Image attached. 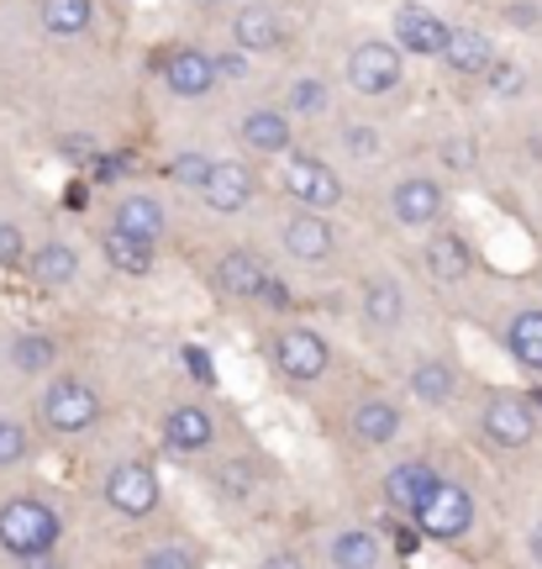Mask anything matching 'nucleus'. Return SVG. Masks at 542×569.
Here are the masks:
<instances>
[{
  "mask_svg": "<svg viewBox=\"0 0 542 569\" xmlns=\"http://www.w3.org/2000/svg\"><path fill=\"white\" fill-rule=\"evenodd\" d=\"M384 532L369 528V522H353V528H338L332 532V543H327V565L338 569H374L384 565Z\"/></svg>",
  "mask_w": 542,
  "mask_h": 569,
  "instance_id": "25",
  "label": "nucleus"
},
{
  "mask_svg": "<svg viewBox=\"0 0 542 569\" xmlns=\"http://www.w3.org/2000/svg\"><path fill=\"white\" fill-rule=\"evenodd\" d=\"M159 438L174 459H205L221 438L217 411L205 407V401H169V411H163V422H159Z\"/></svg>",
  "mask_w": 542,
  "mask_h": 569,
  "instance_id": "10",
  "label": "nucleus"
},
{
  "mask_svg": "<svg viewBox=\"0 0 542 569\" xmlns=\"http://www.w3.org/2000/svg\"><path fill=\"white\" fill-rule=\"evenodd\" d=\"M138 565L142 569H201L205 553L195 549V543H184V538H163V543H153V549H142Z\"/></svg>",
  "mask_w": 542,
  "mask_h": 569,
  "instance_id": "33",
  "label": "nucleus"
},
{
  "mask_svg": "<svg viewBox=\"0 0 542 569\" xmlns=\"http://www.w3.org/2000/svg\"><path fill=\"white\" fill-rule=\"evenodd\" d=\"M459 386H463L459 365H453V359H442V353H426V359H416V365H411V375H405V396H411L416 407H426V411L453 407Z\"/></svg>",
  "mask_w": 542,
  "mask_h": 569,
  "instance_id": "22",
  "label": "nucleus"
},
{
  "mask_svg": "<svg viewBox=\"0 0 542 569\" xmlns=\"http://www.w3.org/2000/svg\"><path fill=\"white\" fill-rule=\"evenodd\" d=\"M411 522H416V532H422L426 543H463L474 532V490L463 486V480L442 475L438 486L426 490V501L416 507Z\"/></svg>",
  "mask_w": 542,
  "mask_h": 569,
  "instance_id": "6",
  "label": "nucleus"
},
{
  "mask_svg": "<svg viewBox=\"0 0 542 569\" xmlns=\"http://www.w3.org/2000/svg\"><path fill=\"white\" fill-rule=\"evenodd\" d=\"M238 142L259 159H280L295 148V117L284 106H253L238 117Z\"/></svg>",
  "mask_w": 542,
  "mask_h": 569,
  "instance_id": "20",
  "label": "nucleus"
},
{
  "mask_svg": "<svg viewBox=\"0 0 542 569\" xmlns=\"http://www.w3.org/2000/svg\"><path fill=\"white\" fill-rule=\"evenodd\" d=\"M205 169H211V153H205V148H180V153H169V163H163V174L174 184H184V190H195V184L205 180Z\"/></svg>",
  "mask_w": 542,
  "mask_h": 569,
  "instance_id": "36",
  "label": "nucleus"
},
{
  "mask_svg": "<svg viewBox=\"0 0 542 569\" xmlns=\"http://www.w3.org/2000/svg\"><path fill=\"white\" fill-rule=\"evenodd\" d=\"M448 27L453 21H442L432 6L405 0V6H395V17H390V42L401 48L405 59H438L442 42H448Z\"/></svg>",
  "mask_w": 542,
  "mask_h": 569,
  "instance_id": "16",
  "label": "nucleus"
},
{
  "mask_svg": "<svg viewBox=\"0 0 542 569\" xmlns=\"http://www.w3.org/2000/svg\"><path fill=\"white\" fill-rule=\"evenodd\" d=\"M511 21H516V27H522V32H538V11H532V6H511Z\"/></svg>",
  "mask_w": 542,
  "mask_h": 569,
  "instance_id": "42",
  "label": "nucleus"
},
{
  "mask_svg": "<svg viewBox=\"0 0 542 569\" xmlns=\"http://www.w3.org/2000/svg\"><path fill=\"white\" fill-rule=\"evenodd\" d=\"M522 84H526L522 63L495 59V63H490V69H484V90H490V96H522Z\"/></svg>",
  "mask_w": 542,
  "mask_h": 569,
  "instance_id": "38",
  "label": "nucleus"
},
{
  "mask_svg": "<svg viewBox=\"0 0 542 569\" xmlns=\"http://www.w3.org/2000/svg\"><path fill=\"white\" fill-rule=\"evenodd\" d=\"M480 438L495 453H526L538 443V407L526 390H511V386H495L484 390L480 401Z\"/></svg>",
  "mask_w": 542,
  "mask_h": 569,
  "instance_id": "4",
  "label": "nucleus"
},
{
  "mask_svg": "<svg viewBox=\"0 0 542 569\" xmlns=\"http://www.w3.org/2000/svg\"><path fill=\"white\" fill-rule=\"evenodd\" d=\"M211 490H217L227 507H242V501H253V490H259V469H253V459H242V453L221 459V465L211 469Z\"/></svg>",
  "mask_w": 542,
  "mask_h": 569,
  "instance_id": "31",
  "label": "nucleus"
},
{
  "mask_svg": "<svg viewBox=\"0 0 542 569\" xmlns=\"http://www.w3.org/2000/svg\"><path fill=\"white\" fill-rule=\"evenodd\" d=\"M38 417L48 432H59V438H84V432H96L106 417V396L84 375H53L38 396Z\"/></svg>",
  "mask_w": 542,
  "mask_h": 569,
  "instance_id": "2",
  "label": "nucleus"
},
{
  "mask_svg": "<svg viewBox=\"0 0 542 569\" xmlns=\"http://www.w3.org/2000/svg\"><path fill=\"white\" fill-rule=\"evenodd\" d=\"M195 196H201L205 211H217V217H242V211H253L263 196V174L259 163L248 159H211L205 169V180L195 184Z\"/></svg>",
  "mask_w": 542,
  "mask_h": 569,
  "instance_id": "9",
  "label": "nucleus"
},
{
  "mask_svg": "<svg viewBox=\"0 0 542 569\" xmlns=\"http://www.w3.org/2000/svg\"><path fill=\"white\" fill-rule=\"evenodd\" d=\"M211 59H217L221 80H248V74H253V53H242V48H217Z\"/></svg>",
  "mask_w": 542,
  "mask_h": 569,
  "instance_id": "40",
  "label": "nucleus"
},
{
  "mask_svg": "<svg viewBox=\"0 0 542 569\" xmlns=\"http://www.w3.org/2000/svg\"><path fill=\"white\" fill-rule=\"evenodd\" d=\"M159 74H163V84H169V96H180V101H205V96L221 84L211 48H195V42L169 48L159 59Z\"/></svg>",
  "mask_w": 542,
  "mask_h": 569,
  "instance_id": "15",
  "label": "nucleus"
},
{
  "mask_svg": "<svg viewBox=\"0 0 542 569\" xmlns=\"http://www.w3.org/2000/svg\"><path fill=\"white\" fill-rule=\"evenodd\" d=\"M280 106L295 122H322V117H332V84H327L322 74H295V80L284 84Z\"/></svg>",
  "mask_w": 542,
  "mask_h": 569,
  "instance_id": "29",
  "label": "nucleus"
},
{
  "mask_svg": "<svg viewBox=\"0 0 542 569\" xmlns=\"http://www.w3.org/2000/svg\"><path fill=\"white\" fill-rule=\"evenodd\" d=\"M280 190L295 206H311V211H338L342 206V174L322 153H305V148H290L280 153Z\"/></svg>",
  "mask_w": 542,
  "mask_h": 569,
  "instance_id": "7",
  "label": "nucleus"
},
{
  "mask_svg": "<svg viewBox=\"0 0 542 569\" xmlns=\"http://www.w3.org/2000/svg\"><path fill=\"white\" fill-rule=\"evenodd\" d=\"M342 80H348L353 96L380 101V96H390V90H401L405 53L390 38H359L353 48H348V59H342Z\"/></svg>",
  "mask_w": 542,
  "mask_h": 569,
  "instance_id": "5",
  "label": "nucleus"
},
{
  "mask_svg": "<svg viewBox=\"0 0 542 569\" xmlns=\"http://www.w3.org/2000/svg\"><path fill=\"white\" fill-rule=\"evenodd\" d=\"M338 148H342V153H348L353 163H374V159L384 153V138H380V127H369V122H342Z\"/></svg>",
  "mask_w": 542,
  "mask_h": 569,
  "instance_id": "34",
  "label": "nucleus"
},
{
  "mask_svg": "<svg viewBox=\"0 0 542 569\" xmlns=\"http://www.w3.org/2000/svg\"><path fill=\"white\" fill-rule=\"evenodd\" d=\"M59 365V338H48V332H17L11 338V369L17 375H53Z\"/></svg>",
  "mask_w": 542,
  "mask_h": 569,
  "instance_id": "32",
  "label": "nucleus"
},
{
  "mask_svg": "<svg viewBox=\"0 0 542 569\" xmlns=\"http://www.w3.org/2000/svg\"><path fill=\"white\" fill-rule=\"evenodd\" d=\"M501 59L495 53V38L484 27H448V42H442L438 63L453 74V80H484V69Z\"/></svg>",
  "mask_w": 542,
  "mask_h": 569,
  "instance_id": "21",
  "label": "nucleus"
},
{
  "mask_svg": "<svg viewBox=\"0 0 542 569\" xmlns=\"http://www.w3.org/2000/svg\"><path fill=\"white\" fill-rule=\"evenodd\" d=\"M526 553H532V559H538V565H542V522H538V528H532V532H526Z\"/></svg>",
  "mask_w": 542,
  "mask_h": 569,
  "instance_id": "43",
  "label": "nucleus"
},
{
  "mask_svg": "<svg viewBox=\"0 0 542 569\" xmlns=\"http://www.w3.org/2000/svg\"><path fill=\"white\" fill-rule=\"evenodd\" d=\"M227 38H232V48H242V53L259 59V53H280L284 38H290V21H284L274 6H263V0H248V6L232 11Z\"/></svg>",
  "mask_w": 542,
  "mask_h": 569,
  "instance_id": "17",
  "label": "nucleus"
},
{
  "mask_svg": "<svg viewBox=\"0 0 542 569\" xmlns=\"http://www.w3.org/2000/svg\"><path fill=\"white\" fill-rule=\"evenodd\" d=\"M201 6H227V0H201Z\"/></svg>",
  "mask_w": 542,
  "mask_h": 569,
  "instance_id": "44",
  "label": "nucleus"
},
{
  "mask_svg": "<svg viewBox=\"0 0 542 569\" xmlns=\"http://www.w3.org/2000/svg\"><path fill=\"white\" fill-rule=\"evenodd\" d=\"M184 365H190V375H195V380H201V386H217V359H211V353H205V348H184Z\"/></svg>",
  "mask_w": 542,
  "mask_h": 569,
  "instance_id": "41",
  "label": "nucleus"
},
{
  "mask_svg": "<svg viewBox=\"0 0 542 569\" xmlns=\"http://www.w3.org/2000/svg\"><path fill=\"white\" fill-rule=\"evenodd\" d=\"M405 284L390 274V269H374V274H363L359 284V327L363 332H374V338H390V332H401L405 327Z\"/></svg>",
  "mask_w": 542,
  "mask_h": 569,
  "instance_id": "12",
  "label": "nucleus"
},
{
  "mask_svg": "<svg viewBox=\"0 0 542 569\" xmlns=\"http://www.w3.org/2000/svg\"><path fill=\"white\" fill-rule=\"evenodd\" d=\"M38 21L48 38H84L96 27V0H38Z\"/></svg>",
  "mask_w": 542,
  "mask_h": 569,
  "instance_id": "30",
  "label": "nucleus"
},
{
  "mask_svg": "<svg viewBox=\"0 0 542 569\" xmlns=\"http://www.w3.org/2000/svg\"><path fill=\"white\" fill-rule=\"evenodd\" d=\"M111 227L121 232H138L148 243H163V232H169V206L153 196V190H127L111 211Z\"/></svg>",
  "mask_w": 542,
  "mask_h": 569,
  "instance_id": "27",
  "label": "nucleus"
},
{
  "mask_svg": "<svg viewBox=\"0 0 542 569\" xmlns=\"http://www.w3.org/2000/svg\"><path fill=\"white\" fill-rule=\"evenodd\" d=\"M101 253L106 264L127 274V280H148L153 269H159V243H148L138 232H121V227H106L101 232Z\"/></svg>",
  "mask_w": 542,
  "mask_h": 569,
  "instance_id": "26",
  "label": "nucleus"
},
{
  "mask_svg": "<svg viewBox=\"0 0 542 569\" xmlns=\"http://www.w3.org/2000/svg\"><path fill=\"white\" fill-rule=\"evenodd\" d=\"M422 269L432 284L459 290V284L474 274V248H469V238L453 232V227H432V238L422 243Z\"/></svg>",
  "mask_w": 542,
  "mask_h": 569,
  "instance_id": "19",
  "label": "nucleus"
},
{
  "mask_svg": "<svg viewBox=\"0 0 542 569\" xmlns=\"http://www.w3.org/2000/svg\"><path fill=\"white\" fill-rule=\"evenodd\" d=\"M280 243L295 264H327L338 253V227H332V211H311V206H295L280 222Z\"/></svg>",
  "mask_w": 542,
  "mask_h": 569,
  "instance_id": "13",
  "label": "nucleus"
},
{
  "mask_svg": "<svg viewBox=\"0 0 542 569\" xmlns=\"http://www.w3.org/2000/svg\"><path fill=\"white\" fill-rule=\"evenodd\" d=\"M438 163L448 174H469L474 163H480V142L469 138V132H442L438 138Z\"/></svg>",
  "mask_w": 542,
  "mask_h": 569,
  "instance_id": "35",
  "label": "nucleus"
},
{
  "mask_svg": "<svg viewBox=\"0 0 542 569\" xmlns=\"http://www.w3.org/2000/svg\"><path fill=\"white\" fill-rule=\"evenodd\" d=\"M442 475L426 459H401V465H390L384 469V480H380V496H384V507L395 511V517H416V507L426 501V490L438 486Z\"/></svg>",
  "mask_w": 542,
  "mask_h": 569,
  "instance_id": "23",
  "label": "nucleus"
},
{
  "mask_svg": "<svg viewBox=\"0 0 542 569\" xmlns=\"http://www.w3.org/2000/svg\"><path fill=\"white\" fill-rule=\"evenodd\" d=\"M63 543V517L42 496H11L0 501V553L21 559V565H42L53 559Z\"/></svg>",
  "mask_w": 542,
  "mask_h": 569,
  "instance_id": "1",
  "label": "nucleus"
},
{
  "mask_svg": "<svg viewBox=\"0 0 542 569\" xmlns=\"http://www.w3.org/2000/svg\"><path fill=\"white\" fill-rule=\"evenodd\" d=\"M405 432V411L401 401H390V396H380V390H369V396H359L353 407H348V438H353V448H390L395 438Z\"/></svg>",
  "mask_w": 542,
  "mask_h": 569,
  "instance_id": "14",
  "label": "nucleus"
},
{
  "mask_svg": "<svg viewBox=\"0 0 542 569\" xmlns=\"http://www.w3.org/2000/svg\"><path fill=\"white\" fill-rule=\"evenodd\" d=\"M27 259V232L21 222H0V269H17Z\"/></svg>",
  "mask_w": 542,
  "mask_h": 569,
  "instance_id": "39",
  "label": "nucleus"
},
{
  "mask_svg": "<svg viewBox=\"0 0 542 569\" xmlns=\"http://www.w3.org/2000/svg\"><path fill=\"white\" fill-rule=\"evenodd\" d=\"M505 353L526 369V375H542V306H516L501 327Z\"/></svg>",
  "mask_w": 542,
  "mask_h": 569,
  "instance_id": "28",
  "label": "nucleus"
},
{
  "mask_svg": "<svg viewBox=\"0 0 542 569\" xmlns=\"http://www.w3.org/2000/svg\"><path fill=\"white\" fill-rule=\"evenodd\" d=\"M32 459V432L17 417H0V469H21Z\"/></svg>",
  "mask_w": 542,
  "mask_h": 569,
  "instance_id": "37",
  "label": "nucleus"
},
{
  "mask_svg": "<svg viewBox=\"0 0 542 569\" xmlns=\"http://www.w3.org/2000/svg\"><path fill=\"white\" fill-rule=\"evenodd\" d=\"M263 353H269V369L280 380H290V386H317V380L332 375V343H327V332H317V327H305V322H280L269 332Z\"/></svg>",
  "mask_w": 542,
  "mask_h": 569,
  "instance_id": "3",
  "label": "nucleus"
},
{
  "mask_svg": "<svg viewBox=\"0 0 542 569\" xmlns=\"http://www.w3.org/2000/svg\"><path fill=\"white\" fill-rule=\"evenodd\" d=\"M21 269L32 274V284H42V290H63V284L80 280V248L69 243V238H42L38 248H27V259H21Z\"/></svg>",
  "mask_w": 542,
  "mask_h": 569,
  "instance_id": "24",
  "label": "nucleus"
},
{
  "mask_svg": "<svg viewBox=\"0 0 542 569\" xmlns=\"http://www.w3.org/2000/svg\"><path fill=\"white\" fill-rule=\"evenodd\" d=\"M390 217L411 232H422V227H438L448 217V180L438 174H422V169H411L401 180L390 184Z\"/></svg>",
  "mask_w": 542,
  "mask_h": 569,
  "instance_id": "11",
  "label": "nucleus"
},
{
  "mask_svg": "<svg viewBox=\"0 0 542 569\" xmlns=\"http://www.w3.org/2000/svg\"><path fill=\"white\" fill-rule=\"evenodd\" d=\"M101 501L117 511V517H127V522L153 517L159 501H163L159 469L148 465V459H117V465L101 475Z\"/></svg>",
  "mask_w": 542,
  "mask_h": 569,
  "instance_id": "8",
  "label": "nucleus"
},
{
  "mask_svg": "<svg viewBox=\"0 0 542 569\" xmlns=\"http://www.w3.org/2000/svg\"><path fill=\"white\" fill-rule=\"evenodd\" d=\"M269 274H274V269L263 264L253 248H227L217 264H211V290H217V296H227V301L259 306L263 284H269Z\"/></svg>",
  "mask_w": 542,
  "mask_h": 569,
  "instance_id": "18",
  "label": "nucleus"
}]
</instances>
